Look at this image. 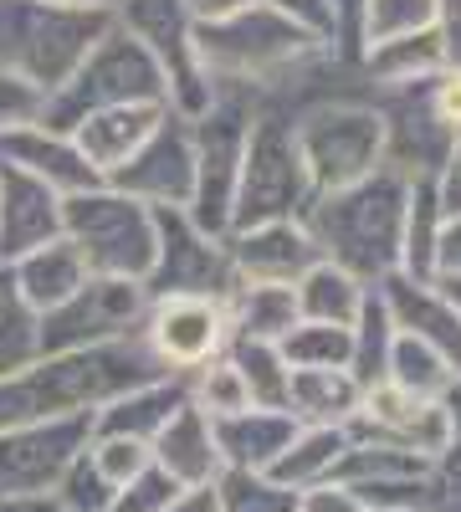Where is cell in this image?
<instances>
[{"instance_id": "1", "label": "cell", "mask_w": 461, "mask_h": 512, "mask_svg": "<svg viewBox=\"0 0 461 512\" xmlns=\"http://www.w3.org/2000/svg\"><path fill=\"white\" fill-rule=\"evenodd\" d=\"M159 359L149 354L144 333L88 344L67 354H36L26 369L0 374V431L26 420H57V415H93L118 400L134 384L159 379Z\"/></svg>"}, {"instance_id": "2", "label": "cell", "mask_w": 461, "mask_h": 512, "mask_svg": "<svg viewBox=\"0 0 461 512\" xmlns=\"http://www.w3.org/2000/svg\"><path fill=\"white\" fill-rule=\"evenodd\" d=\"M405 195H410V180L395 175L390 164H380L374 175H364L344 190L313 195V205L303 210V226L318 241L323 262L344 267L349 277L374 287L390 272H400Z\"/></svg>"}, {"instance_id": "3", "label": "cell", "mask_w": 461, "mask_h": 512, "mask_svg": "<svg viewBox=\"0 0 461 512\" xmlns=\"http://www.w3.org/2000/svg\"><path fill=\"white\" fill-rule=\"evenodd\" d=\"M308 52H318V41L298 31L277 6L257 0L246 11L195 21V57L211 88H246L262 93L282 72H292Z\"/></svg>"}, {"instance_id": "4", "label": "cell", "mask_w": 461, "mask_h": 512, "mask_svg": "<svg viewBox=\"0 0 461 512\" xmlns=\"http://www.w3.org/2000/svg\"><path fill=\"white\" fill-rule=\"evenodd\" d=\"M113 11L57 6V0H0V67L31 77L41 93H57L98 41Z\"/></svg>"}, {"instance_id": "5", "label": "cell", "mask_w": 461, "mask_h": 512, "mask_svg": "<svg viewBox=\"0 0 461 512\" xmlns=\"http://www.w3.org/2000/svg\"><path fill=\"white\" fill-rule=\"evenodd\" d=\"M62 236L98 277H129L144 282L159 251V221L134 195L113 190L108 180L93 190L62 195Z\"/></svg>"}, {"instance_id": "6", "label": "cell", "mask_w": 461, "mask_h": 512, "mask_svg": "<svg viewBox=\"0 0 461 512\" xmlns=\"http://www.w3.org/2000/svg\"><path fill=\"white\" fill-rule=\"evenodd\" d=\"M118 103H170V88H164L159 62L113 21L108 36L77 62V72L57 93H47L41 123L72 134L88 113H103V108H118Z\"/></svg>"}, {"instance_id": "7", "label": "cell", "mask_w": 461, "mask_h": 512, "mask_svg": "<svg viewBox=\"0 0 461 512\" xmlns=\"http://www.w3.org/2000/svg\"><path fill=\"white\" fill-rule=\"evenodd\" d=\"M308 205H313V185H308L298 139H292V123L282 113L257 108L241 154L236 200H231V231L262 226V221H303Z\"/></svg>"}, {"instance_id": "8", "label": "cell", "mask_w": 461, "mask_h": 512, "mask_svg": "<svg viewBox=\"0 0 461 512\" xmlns=\"http://www.w3.org/2000/svg\"><path fill=\"white\" fill-rule=\"evenodd\" d=\"M251 113H257V93L211 88V103L190 118V134H195V195H190L185 216L200 231H211V236L231 231V200H236V180H241Z\"/></svg>"}, {"instance_id": "9", "label": "cell", "mask_w": 461, "mask_h": 512, "mask_svg": "<svg viewBox=\"0 0 461 512\" xmlns=\"http://www.w3.org/2000/svg\"><path fill=\"white\" fill-rule=\"evenodd\" d=\"M292 139H298L313 195L344 190L385 164V123L369 98H339V103L308 108L303 118H292Z\"/></svg>"}, {"instance_id": "10", "label": "cell", "mask_w": 461, "mask_h": 512, "mask_svg": "<svg viewBox=\"0 0 461 512\" xmlns=\"http://www.w3.org/2000/svg\"><path fill=\"white\" fill-rule=\"evenodd\" d=\"M113 21L159 62L164 88H170V108L180 118H195L205 103H211V82H205L200 57H195V11H190V0H118Z\"/></svg>"}, {"instance_id": "11", "label": "cell", "mask_w": 461, "mask_h": 512, "mask_svg": "<svg viewBox=\"0 0 461 512\" xmlns=\"http://www.w3.org/2000/svg\"><path fill=\"white\" fill-rule=\"evenodd\" d=\"M149 313V292L144 282L129 277H88L62 308L36 318V344L41 354H67V349H88V344H113L144 328Z\"/></svg>"}, {"instance_id": "12", "label": "cell", "mask_w": 461, "mask_h": 512, "mask_svg": "<svg viewBox=\"0 0 461 512\" xmlns=\"http://www.w3.org/2000/svg\"><path fill=\"white\" fill-rule=\"evenodd\" d=\"M93 425L88 415H57V420H26L0 431V502L11 497H52L62 472L88 446Z\"/></svg>"}, {"instance_id": "13", "label": "cell", "mask_w": 461, "mask_h": 512, "mask_svg": "<svg viewBox=\"0 0 461 512\" xmlns=\"http://www.w3.org/2000/svg\"><path fill=\"white\" fill-rule=\"evenodd\" d=\"M159 221V251H154V267L144 277L149 297H231L236 272H231V256H226V236L200 231L185 210H154Z\"/></svg>"}, {"instance_id": "14", "label": "cell", "mask_w": 461, "mask_h": 512, "mask_svg": "<svg viewBox=\"0 0 461 512\" xmlns=\"http://www.w3.org/2000/svg\"><path fill=\"white\" fill-rule=\"evenodd\" d=\"M144 344L159 359L164 374H195L211 359L226 354L231 344V318H226V297H149L144 313Z\"/></svg>"}, {"instance_id": "15", "label": "cell", "mask_w": 461, "mask_h": 512, "mask_svg": "<svg viewBox=\"0 0 461 512\" xmlns=\"http://www.w3.org/2000/svg\"><path fill=\"white\" fill-rule=\"evenodd\" d=\"M431 77L395 82V88H380L369 98L385 123V164L405 180H436L456 144V128H446L431 108Z\"/></svg>"}, {"instance_id": "16", "label": "cell", "mask_w": 461, "mask_h": 512, "mask_svg": "<svg viewBox=\"0 0 461 512\" xmlns=\"http://www.w3.org/2000/svg\"><path fill=\"white\" fill-rule=\"evenodd\" d=\"M108 185L144 200L149 210H190V195H195V134H190V118H180L170 108L154 134L108 175Z\"/></svg>"}, {"instance_id": "17", "label": "cell", "mask_w": 461, "mask_h": 512, "mask_svg": "<svg viewBox=\"0 0 461 512\" xmlns=\"http://www.w3.org/2000/svg\"><path fill=\"white\" fill-rule=\"evenodd\" d=\"M226 256L236 282H282V287H292L313 262H323L303 221H262L246 231H226Z\"/></svg>"}, {"instance_id": "18", "label": "cell", "mask_w": 461, "mask_h": 512, "mask_svg": "<svg viewBox=\"0 0 461 512\" xmlns=\"http://www.w3.org/2000/svg\"><path fill=\"white\" fill-rule=\"evenodd\" d=\"M374 292L385 297V308L400 333H415L421 344H431L451 374L461 379V308L446 297L441 282H415L405 272H390L385 282H374Z\"/></svg>"}, {"instance_id": "19", "label": "cell", "mask_w": 461, "mask_h": 512, "mask_svg": "<svg viewBox=\"0 0 461 512\" xmlns=\"http://www.w3.org/2000/svg\"><path fill=\"white\" fill-rule=\"evenodd\" d=\"M57 236H62V195L31 180L16 164H0V262L11 267L16 256Z\"/></svg>"}, {"instance_id": "20", "label": "cell", "mask_w": 461, "mask_h": 512, "mask_svg": "<svg viewBox=\"0 0 461 512\" xmlns=\"http://www.w3.org/2000/svg\"><path fill=\"white\" fill-rule=\"evenodd\" d=\"M0 164L26 169L31 180L52 185L57 195H77V190L103 185V175L88 164V154L77 149V139L62 134V128H47V123H31V128H16V134H0Z\"/></svg>"}, {"instance_id": "21", "label": "cell", "mask_w": 461, "mask_h": 512, "mask_svg": "<svg viewBox=\"0 0 461 512\" xmlns=\"http://www.w3.org/2000/svg\"><path fill=\"white\" fill-rule=\"evenodd\" d=\"M185 400H190L185 374H159V379H149V384L123 390V395L108 400L103 410H93L88 425H93V436H123V441L149 446V441L164 431V420H170Z\"/></svg>"}, {"instance_id": "22", "label": "cell", "mask_w": 461, "mask_h": 512, "mask_svg": "<svg viewBox=\"0 0 461 512\" xmlns=\"http://www.w3.org/2000/svg\"><path fill=\"white\" fill-rule=\"evenodd\" d=\"M149 461L159 472H170L180 487H205L216 482L226 466H221V451H216V436H211V415L195 410L190 400L164 420V431L149 441Z\"/></svg>"}, {"instance_id": "23", "label": "cell", "mask_w": 461, "mask_h": 512, "mask_svg": "<svg viewBox=\"0 0 461 512\" xmlns=\"http://www.w3.org/2000/svg\"><path fill=\"white\" fill-rule=\"evenodd\" d=\"M164 113H170V103H118V108L88 113V118L72 128V139H77L82 154H88V164L108 180L113 169L164 123Z\"/></svg>"}, {"instance_id": "24", "label": "cell", "mask_w": 461, "mask_h": 512, "mask_svg": "<svg viewBox=\"0 0 461 512\" xmlns=\"http://www.w3.org/2000/svg\"><path fill=\"white\" fill-rule=\"evenodd\" d=\"M211 436H216L221 466H231V472H267V466L287 451V441L298 436V420L287 410H257L251 405V410L211 420Z\"/></svg>"}, {"instance_id": "25", "label": "cell", "mask_w": 461, "mask_h": 512, "mask_svg": "<svg viewBox=\"0 0 461 512\" xmlns=\"http://www.w3.org/2000/svg\"><path fill=\"white\" fill-rule=\"evenodd\" d=\"M11 277H16V292L26 297V308L41 318V313L62 308L67 297H72L82 282H88L93 272H88V262L77 256V246H72L67 236H57V241H47V246H36V251L16 256V262H11Z\"/></svg>"}, {"instance_id": "26", "label": "cell", "mask_w": 461, "mask_h": 512, "mask_svg": "<svg viewBox=\"0 0 461 512\" xmlns=\"http://www.w3.org/2000/svg\"><path fill=\"white\" fill-rule=\"evenodd\" d=\"M354 436L349 425H298V436L287 441V451L267 466V477L292 487V492H308V487H323L333 482L339 461L349 456Z\"/></svg>"}, {"instance_id": "27", "label": "cell", "mask_w": 461, "mask_h": 512, "mask_svg": "<svg viewBox=\"0 0 461 512\" xmlns=\"http://www.w3.org/2000/svg\"><path fill=\"white\" fill-rule=\"evenodd\" d=\"M364 384L349 369H292L287 415L298 425H344L359 410Z\"/></svg>"}, {"instance_id": "28", "label": "cell", "mask_w": 461, "mask_h": 512, "mask_svg": "<svg viewBox=\"0 0 461 512\" xmlns=\"http://www.w3.org/2000/svg\"><path fill=\"white\" fill-rule=\"evenodd\" d=\"M231 338H262V344H282L287 328L298 323V297L282 282H236L226 297Z\"/></svg>"}, {"instance_id": "29", "label": "cell", "mask_w": 461, "mask_h": 512, "mask_svg": "<svg viewBox=\"0 0 461 512\" xmlns=\"http://www.w3.org/2000/svg\"><path fill=\"white\" fill-rule=\"evenodd\" d=\"M364 282L349 277L333 262H313L298 282H292V297H298V318L308 323H333V328H354L359 308H364Z\"/></svg>"}, {"instance_id": "30", "label": "cell", "mask_w": 461, "mask_h": 512, "mask_svg": "<svg viewBox=\"0 0 461 512\" xmlns=\"http://www.w3.org/2000/svg\"><path fill=\"white\" fill-rule=\"evenodd\" d=\"M441 67H446V57H441L436 26L431 31H415V36H395V41H374V47L359 52V72H364V82H369L374 93L395 88V82L431 77Z\"/></svg>"}, {"instance_id": "31", "label": "cell", "mask_w": 461, "mask_h": 512, "mask_svg": "<svg viewBox=\"0 0 461 512\" xmlns=\"http://www.w3.org/2000/svg\"><path fill=\"white\" fill-rule=\"evenodd\" d=\"M441 195L436 180H410L405 195V231H400V272L415 282H436V241H441Z\"/></svg>"}, {"instance_id": "32", "label": "cell", "mask_w": 461, "mask_h": 512, "mask_svg": "<svg viewBox=\"0 0 461 512\" xmlns=\"http://www.w3.org/2000/svg\"><path fill=\"white\" fill-rule=\"evenodd\" d=\"M226 359L236 364L251 405H257V410H287V379H292V369H287L277 344H262V338H231Z\"/></svg>"}, {"instance_id": "33", "label": "cell", "mask_w": 461, "mask_h": 512, "mask_svg": "<svg viewBox=\"0 0 461 512\" xmlns=\"http://www.w3.org/2000/svg\"><path fill=\"white\" fill-rule=\"evenodd\" d=\"M385 379L400 384V390H410V395H421V400H441L456 374H451V364L431 344H421L415 333L395 328V344H390V359H385Z\"/></svg>"}, {"instance_id": "34", "label": "cell", "mask_w": 461, "mask_h": 512, "mask_svg": "<svg viewBox=\"0 0 461 512\" xmlns=\"http://www.w3.org/2000/svg\"><path fill=\"white\" fill-rule=\"evenodd\" d=\"M354 338V349H349V374L359 384H374V379H385V359H390V344H395V318L385 308V297L380 292H364V308L349 328Z\"/></svg>"}, {"instance_id": "35", "label": "cell", "mask_w": 461, "mask_h": 512, "mask_svg": "<svg viewBox=\"0 0 461 512\" xmlns=\"http://www.w3.org/2000/svg\"><path fill=\"white\" fill-rule=\"evenodd\" d=\"M41 354L36 344V313L26 308V297L16 292L11 267L0 262V374H16Z\"/></svg>"}, {"instance_id": "36", "label": "cell", "mask_w": 461, "mask_h": 512, "mask_svg": "<svg viewBox=\"0 0 461 512\" xmlns=\"http://www.w3.org/2000/svg\"><path fill=\"white\" fill-rule=\"evenodd\" d=\"M277 349H282L287 369H349V349H354V338H349V328L298 318V323L287 328V338H282Z\"/></svg>"}, {"instance_id": "37", "label": "cell", "mask_w": 461, "mask_h": 512, "mask_svg": "<svg viewBox=\"0 0 461 512\" xmlns=\"http://www.w3.org/2000/svg\"><path fill=\"white\" fill-rule=\"evenodd\" d=\"M216 507L221 512H298V492L272 482L267 472H226L216 477Z\"/></svg>"}, {"instance_id": "38", "label": "cell", "mask_w": 461, "mask_h": 512, "mask_svg": "<svg viewBox=\"0 0 461 512\" xmlns=\"http://www.w3.org/2000/svg\"><path fill=\"white\" fill-rule=\"evenodd\" d=\"M436 26V0H364V21H359V41H395V36H415Z\"/></svg>"}, {"instance_id": "39", "label": "cell", "mask_w": 461, "mask_h": 512, "mask_svg": "<svg viewBox=\"0 0 461 512\" xmlns=\"http://www.w3.org/2000/svg\"><path fill=\"white\" fill-rule=\"evenodd\" d=\"M185 384H190V405L205 410L211 420L236 415V410H251V395H246V384H241V374H236V364L226 354L211 359L205 369H195V374H185Z\"/></svg>"}, {"instance_id": "40", "label": "cell", "mask_w": 461, "mask_h": 512, "mask_svg": "<svg viewBox=\"0 0 461 512\" xmlns=\"http://www.w3.org/2000/svg\"><path fill=\"white\" fill-rule=\"evenodd\" d=\"M113 482L93 466V456H88V446L77 451V461L62 472V482H57V492H52V502L62 507V512H108V502H113Z\"/></svg>"}, {"instance_id": "41", "label": "cell", "mask_w": 461, "mask_h": 512, "mask_svg": "<svg viewBox=\"0 0 461 512\" xmlns=\"http://www.w3.org/2000/svg\"><path fill=\"white\" fill-rule=\"evenodd\" d=\"M41 108H47V93H41L31 77L0 67V134H16V128L41 123Z\"/></svg>"}, {"instance_id": "42", "label": "cell", "mask_w": 461, "mask_h": 512, "mask_svg": "<svg viewBox=\"0 0 461 512\" xmlns=\"http://www.w3.org/2000/svg\"><path fill=\"white\" fill-rule=\"evenodd\" d=\"M175 492H180V482H175L170 472H159V466L149 461L134 482H123V487L113 492L108 512H164Z\"/></svg>"}, {"instance_id": "43", "label": "cell", "mask_w": 461, "mask_h": 512, "mask_svg": "<svg viewBox=\"0 0 461 512\" xmlns=\"http://www.w3.org/2000/svg\"><path fill=\"white\" fill-rule=\"evenodd\" d=\"M88 456H93V466H98L113 487L134 482L144 466H149V446L123 441V436H88Z\"/></svg>"}, {"instance_id": "44", "label": "cell", "mask_w": 461, "mask_h": 512, "mask_svg": "<svg viewBox=\"0 0 461 512\" xmlns=\"http://www.w3.org/2000/svg\"><path fill=\"white\" fill-rule=\"evenodd\" d=\"M277 6L298 31H308L318 47H333L339 41V16H333V0H267Z\"/></svg>"}, {"instance_id": "45", "label": "cell", "mask_w": 461, "mask_h": 512, "mask_svg": "<svg viewBox=\"0 0 461 512\" xmlns=\"http://www.w3.org/2000/svg\"><path fill=\"white\" fill-rule=\"evenodd\" d=\"M431 108H436V118L446 128H456V134H461V72L456 67H441L431 77Z\"/></svg>"}, {"instance_id": "46", "label": "cell", "mask_w": 461, "mask_h": 512, "mask_svg": "<svg viewBox=\"0 0 461 512\" xmlns=\"http://www.w3.org/2000/svg\"><path fill=\"white\" fill-rule=\"evenodd\" d=\"M298 512H369L349 487H339V482H323V487H308V492H298Z\"/></svg>"}, {"instance_id": "47", "label": "cell", "mask_w": 461, "mask_h": 512, "mask_svg": "<svg viewBox=\"0 0 461 512\" xmlns=\"http://www.w3.org/2000/svg\"><path fill=\"white\" fill-rule=\"evenodd\" d=\"M436 41L446 67L461 72V0H436Z\"/></svg>"}, {"instance_id": "48", "label": "cell", "mask_w": 461, "mask_h": 512, "mask_svg": "<svg viewBox=\"0 0 461 512\" xmlns=\"http://www.w3.org/2000/svg\"><path fill=\"white\" fill-rule=\"evenodd\" d=\"M436 195H441L446 216H461V134H456V144H451V154L441 164V175H436Z\"/></svg>"}, {"instance_id": "49", "label": "cell", "mask_w": 461, "mask_h": 512, "mask_svg": "<svg viewBox=\"0 0 461 512\" xmlns=\"http://www.w3.org/2000/svg\"><path fill=\"white\" fill-rule=\"evenodd\" d=\"M441 277H461V216L441 221V241H436V282Z\"/></svg>"}, {"instance_id": "50", "label": "cell", "mask_w": 461, "mask_h": 512, "mask_svg": "<svg viewBox=\"0 0 461 512\" xmlns=\"http://www.w3.org/2000/svg\"><path fill=\"white\" fill-rule=\"evenodd\" d=\"M164 512H221V507H216V482H205V487H180Z\"/></svg>"}, {"instance_id": "51", "label": "cell", "mask_w": 461, "mask_h": 512, "mask_svg": "<svg viewBox=\"0 0 461 512\" xmlns=\"http://www.w3.org/2000/svg\"><path fill=\"white\" fill-rule=\"evenodd\" d=\"M441 405H446V420H451V446H446L441 461H461V379H451V390L441 395Z\"/></svg>"}, {"instance_id": "52", "label": "cell", "mask_w": 461, "mask_h": 512, "mask_svg": "<svg viewBox=\"0 0 461 512\" xmlns=\"http://www.w3.org/2000/svg\"><path fill=\"white\" fill-rule=\"evenodd\" d=\"M246 6H257V0H190L195 21H211V16H231V11H246Z\"/></svg>"}, {"instance_id": "53", "label": "cell", "mask_w": 461, "mask_h": 512, "mask_svg": "<svg viewBox=\"0 0 461 512\" xmlns=\"http://www.w3.org/2000/svg\"><path fill=\"white\" fill-rule=\"evenodd\" d=\"M0 512H62L52 497H11V502H0Z\"/></svg>"}, {"instance_id": "54", "label": "cell", "mask_w": 461, "mask_h": 512, "mask_svg": "<svg viewBox=\"0 0 461 512\" xmlns=\"http://www.w3.org/2000/svg\"><path fill=\"white\" fill-rule=\"evenodd\" d=\"M57 6H88V11H113L118 0H57Z\"/></svg>"}, {"instance_id": "55", "label": "cell", "mask_w": 461, "mask_h": 512, "mask_svg": "<svg viewBox=\"0 0 461 512\" xmlns=\"http://www.w3.org/2000/svg\"><path fill=\"white\" fill-rule=\"evenodd\" d=\"M441 287H446V297L461 308V277H441Z\"/></svg>"}]
</instances>
